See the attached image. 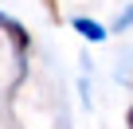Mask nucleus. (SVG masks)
<instances>
[{
  "instance_id": "nucleus-1",
  "label": "nucleus",
  "mask_w": 133,
  "mask_h": 129,
  "mask_svg": "<svg viewBox=\"0 0 133 129\" xmlns=\"http://www.w3.org/2000/svg\"><path fill=\"white\" fill-rule=\"evenodd\" d=\"M0 28H4V35L12 39V47H16L20 55H24V51L31 47V39H28V31H24V24H16L12 16H4V12H0Z\"/></svg>"
},
{
  "instance_id": "nucleus-2",
  "label": "nucleus",
  "mask_w": 133,
  "mask_h": 129,
  "mask_svg": "<svg viewBox=\"0 0 133 129\" xmlns=\"http://www.w3.org/2000/svg\"><path fill=\"white\" fill-rule=\"evenodd\" d=\"M75 31H78L82 39H94V43H102V39H106V28H102L98 20H86V16H78V20H75Z\"/></svg>"
},
{
  "instance_id": "nucleus-3",
  "label": "nucleus",
  "mask_w": 133,
  "mask_h": 129,
  "mask_svg": "<svg viewBox=\"0 0 133 129\" xmlns=\"http://www.w3.org/2000/svg\"><path fill=\"white\" fill-rule=\"evenodd\" d=\"M129 129H133V110H129Z\"/></svg>"
}]
</instances>
